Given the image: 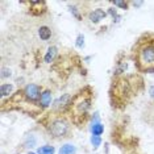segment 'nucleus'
Returning a JSON list of instances; mask_svg holds the SVG:
<instances>
[{
  "label": "nucleus",
  "instance_id": "1",
  "mask_svg": "<svg viewBox=\"0 0 154 154\" xmlns=\"http://www.w3.org/2000/svg\"><path fill=\"white\" fill-rule=\"evenodd\" d=\"M143 90V79L137 74L113 76L109 86V104L113 109L124 111Z\"/></svg>",
  "mask_w": 154,
  "mask_h": 154
},
{
  "label": "nucleus",
  "instance_id": "2",
  "mask_svg": "<svg viewBox=\"0 0 154 154\" xmlns=\"http://www.w3.org/2000/svg\"><path fill=\"white\" fill-rule=\"evenodd\" d=\"M44 87L36 83H28L15 92L7 101H3V111H21L29 116H41L45 111L40 106V97Z\"/></svg>",
  "mask_w": 154,
  "mask_h": 154
},
{
  "label": "nucleus",
  "instance_id": "3",
  "mask_svg": "<svg viewBox=\"0 0 154 154\" xmlns=\"http://www.w3.org/2000/svg\"><path fill=\"white\" fill-rule=\"evenodd\" d=\"M129 58L140 74H154V33L145 32L134 41Z\"/></svg>",
  "mask_w": 154,
  "mask_h": 154
},
{
  "label": "nucleus",
  "instance_id": "4",
  "mask_svg": "<svg viewBox=\"0 0 154 154\" xmlns=\"http://www.w3.org/2000/svg\"><path fill=\"white\" fill-rule=\"evenodd\" d=\"M94 104V90L91 86H85L83 88L72 95L70 101L69 109L66 112V116L71 121L72 125L82 128L90 120L91 108Z\"/></svg>",
  "mask_w": 154,
  "mask_h": 154
},
{
  "label": "nucleus",
  "instance_id": "5",
  "mask_svg": "<svg viewBox=\"0 0 154 154\" xmlns=\"http://www.w3.org/2000/svg\"><path fill=\"white\" fill-rule=\"evenodd\" d=\"M38 122L49 137L55 140V141L66 140L71 136L72 124L69 120V117L63 113H55V112H51L49 109L44 115H41V117L38 119Z\"/></svg>",
  "mask_w": 154,
  "mask_h": 154
},
{
  "label": "nucleus",
  "instance_id": "6",
  "mask_svg": "<svg viewBox=\"0 0 154 154\" xmlns=\"http://www.w3.org/2000/svg\"><path fill=\"white\" fill-rule=\"evenodd\" d=\"M21 5L25 7L26 12L30 16L34 17H42L48 13V4L44 0H36V2H21Z\"/></svg>",
  "mask_w": 154,
  "mask_h": 154
},
{
  "label": "nucleus",
  "instance_id": "7",
  "mask_svg": "<svg viewBox=\"0 0 154 154\" xmlns=\"http://www.w3.org/2000/svg\"><path fill=\"white\" fill-rule=\"evenodd\" d=\"M71 97H72V95H70V94H65V95L59 96L58 99L54 101L53 106L50 107V111L55 112V113L66 115V112L69 109V106H70V101H71Z\"/></svg>",
  "mask_w": 154,
  "mask_h": 154
},
{
  "label": "nucleus",
  "instance_id": "8",
  "mask_svg": "<svg viewBox=\"0 0 154 154\" xmlns=\"http://www.w3.org/2000/svg\"><path fill=\"white\" fill-rule=\"evenodd\" d=\"M106 17H107V12L104 11L103 8H95L94 11H91L88 13V20L94 24L101 21V20L106 19Z\"/></svg>",
  "mask_w": 154,
  "mask_h": 154
},
{
  "label": "nucleus",
  "instance_id": "9",
  "mask_svg": "<svg viewBox=\"0 0 154 154\" xmlns=\"http://www.w3.org/2000/svg\"><path fill=\"white\" fill-rule=\"evenodd\" d=\"M40 106L41 108L46 112V109L51 106V91L49 88H45L41 94V97H40Z\"/></svg>",
  "mask_w": 154,
  "mask_h": 154
},
{
  "label": "nucleus",
  "instance_id": "10",
  "mask_svg": "<svg viewBox=\"0 0 154 154\" xmlns=\"http://www.w3.org/2000/svg\"><path fill=\"white\" fill-rule=\"evenodd\" d=\"M57 55H58V49H57V46H50V48L48 49V53L45 54V57H44L45 63H51V62H54Z\"/></svg>",
  "mask_w": 154,
  "mask_h": 154
},
{
  "label": "nucleus",
  "instance_id": "11",
  "mask_svg": "<svg viewBox=\"0 0 154 154\" xmlns=\"http://www.w3.org/2000/svg\"><path fill=\"white\" fill-rule=\"evenodd\" d=\"M12 91H13V85H11V83H3L0 86V94H2L3 97H7V96L11 97L13 95Z\"/></svg>",
  "mask_w": 154,
  "mask_h": 154
},
{
  "label": "nucleus",
  "instance_id": "12",
  "mask_svg": "<svg viewBox=\"0 0 154 154\" xmlns=\"http://www.w3.org/2000/svg\"><path fill=\"white\" fill-rule=\"evenodd\" d=\"M38 36H40V38L42 41H48V40H50V37H51V29L49 26H41L40 29H38Z\"/></svg>",
  "mask_w": 154,
  "mask_h": 154
},
{
  "label": "nucleus",
  "instance_id": "13",
  "mask_svg": "<svg viewBox=\"0 0 154 154\" xmlns=\"http://www.w3.org/2000/svg\"><path fill=\"white\" fill-rule=\"evenodd\" d=\"M91 132H92V136H100L101 133L104 132V127L100 124L99 121H95L92 124V128H91Z\"/></svg>",
  "mask_w": 154,
  "mask_h": 154
},
{
  "label": "nucleus",
  "instance_id": "14",
  "mask_svg": "<svg viewBox=\"0 0 154 154\" xmlns=\"http://www.w3.org/2000/svg\"><path fill=\"white\" fill-rule=\"evenodd\" d=\"M38 154H54V148L50 145L41 146V148L38 149Z\"/></svg>",
  "mask_w": 154,
  "mask_h": 154
},
{
  "label": "nucleus",
  "instance_id": "15",
  "mask_svg": "<svg viewBox=\"0 0 154 154\" xmlns=\"http://www.w3.org/2000/svg\"><path fill=\"white\" fill-rule=\"evenodd\" d=\"M74 153H75V148L72 145H65L59 150V154H74Z\"/></svg>",
  "mask_w": 154,
  "mask_h": 154
},
{
  "label": "nucleus",
  "instance_id": "16",
  "mask_svg": "<svg viewBox=\"0 0 154 154\" xmlns=\"http://www.w3.org/2000/svg\"><path fill=\"white\" fill-rule=\"evenodd\" d=\"M129 4H131V3H129V2H113V5L120 7L121 9H128Z\"/></svg>",
  "mask_w": 154,
  "mask_h": 154
},
{
  "label": "nucleus",
  "instance_id": "17",
  "mask_svg": "<svg viewBox=\"0 0 154 154\" xmlns=\"http://www.w3.org/2000/svg\"><path fill=\"white\" fill-rule=\"evenodd\" d=\"M70 12H71L72 15H74V16L76 17V19L79 20V21H80V20H82V16L79 15V12H78V8H75V7H70Z\"/></svg>",
  "mask_w": 154,
  "mask_h": 154
},
{
  "label": "nucleus",
  "instance_id": "18",
  "mask_svg": "<svg viewBox=\"0 0 154 154\" xmlns=\"http://www.w3.org/2000/svg\"><path fill=\"white\" fill-rule=\"evenodd\" d=\"M76 45H78V48H82L83 45H85V37H83V34H79L78 38H76Z\"/></svg>",
  "mask_w": 154,
  "mask_h": 154
},
{
  "label": "nucleus",
  "instance_id": "19",
  "mask_svg": "<svg viewBox=\"0 0 154 154\" xmlns=\"http://www.w3.org/2000/svg\"><path fill=\"white\" fill-rule=\"evenodd\" d=\"M91 141H92V145L94 146H99V143H100V136H92Z\"/></svg>",
  "mask_w": 154,
  "mask_h": 154
},
{
  "label": "nucleus",
  "instance_id": "20",
  "mask_svg": "<svg viewBox=\"0 0 154 154\" xmlns=\"http://www.w3.org/2000/svg\"><path fill=\"white\" fill-rule=\"evenodd\" d=\"M5 76H11V70H9V69H5V67H4V69L2 70V78L4 79Z\"/></svg>",
  "mask_w": 154,
  "mask_h": 154
},
{
  "label": "nucleus",
  "instance_id": "21",
  "mask_svg": "<svg viewBox=\"0 0 154 154\" xmlns=\"http://www.w3.org/2000/svg\"><path fill=\"white\" fill-rule=\"evenodd\" d=\"M149 92H150V96H152V97H153V99H154V86H152V87H150Z\"/></svg>",
  "mask_w": 154,
  "mask_h": 154
},
{
  "label": "nucleus",
  "instance_id": "22",
  "mask_svg": "<svg viewBox=\"0 0 154 154\" xmlns=\"http://www.w3.org/2000/svg\"><path fill=\"white\" fill-rule=\"evenodd\" d=\"M30 154H33V153H30Z\"/></svg>",
  "mask_w": 154,
  "mask_h": 154
}]
</instances>
